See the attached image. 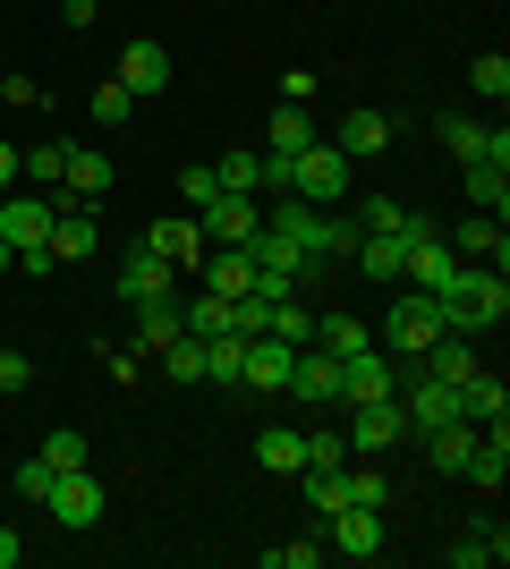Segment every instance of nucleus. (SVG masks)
<instances>
[{"instance_id":"nucleus-26","label":"nucleus","mask_w":510,"mask_h":569,"mask_svg":"<svg viewBox=\"0 0 510 569\" xmlns=\"http://www.w3.org/2000/svg\"><path fill=\"white\" fill-rule=\"evenodd\" d=\"M316 137H323V128H316L307 111H298V102H281V111L264 119V153H281V162H290V153H307Z\"/></svg>"},{"instance_id":"nucleus-47","label":"nucleus","mask_w":510,"mask_h":569,"mask_svg":"<svg viewBox=\"0 0 510 569\" xmlns=\"http://www.w3.org/2000/svg\"><path fill=\"white\" fill-rule=\"evenodd\" d=\"M60 18H69V26H77V34H86V26H94V18H102V0H60Z\"/></svg>"},{"instance_id":"nucleus-31","label":"nucleus","mask_w":510,"mask_h":569,"mask_svg":"<svg viewBox=\"0 0 510 569\" xmlns=\"http://www.w3.org/2000/svg\"><path fill=\"white\" fill-rule=\"evenodd\" d=\"M349 256H358L366 281H400V238H358Z\"/></svg>"},{"instance_id":"nucleus-39","label":"nucleus","mask_w":510,"mask_h":569,"mask_svg":"<svg viewBox=\"0 0 510 569\" xmlns=\"http://www.w3.org/2000/svg\"><path fill=\"white\" fill-rule=\"evenodd\" d=\"M468 86H477L486 102H502V94H510V60H502V51H486V60L468 69Z\"/></svg>"},{"instance_id":"nucleus-9","label":"nucleus","mask_w":510,"mask_h":569,"mask_svg":"<svg viewBox=\"0 0 510 569\" xmlns=\"http://www.w3.org/2000/svg\"><path fill=\"white\" fill-rule=\"evenodd\" d=\"M391 442H409L400 400H358L349 408V459H374V451H391Z\"/></svg>"},{"instance_id":"nucleus-29","label":"nucleus","mask_w":510,"mask_h":569,"mask_svg":"<svg viewBox=\"0 0 510 569\" xmlns=\"http://www.w3.org/2000/svg\"><path fill=\"white\" fill-rule=\"evenodd\" d=\"M256 459H264L272 476H307V433H290V426H264V433H256Z\"/></svg>"},{"instance_id":"nucleus-30","label":"nucleus","mask_w":510,"mask_h":569,"mask_svg":"<svg viewBox=\"0 0 510 569\" xmlns=\"http://www.w3.org/2000/svg\"><path fill=\"white\" fill-rule=\"evenodd\" d=\"M179 323H188V340H221V332H230V298H213V289H204L196 307H179Z\"/></svg>"},{"instance_id":"nucleus-1","label":"nucleus","mask_w":510,"mask_h":569,"mask_svg":"<svg viewBox=\"0 0 510 569\" xmlns=\"http://www.w3.org/2000/svg\"><path fill=\"white\" fill-rule=\"evenodd\" d=\"M434 307H442V332L493 340V323L510 315V281H502V272H477V263H460V272H451V289H442Z\"/></svg>"},{"instance_id":"nucleus-32","label":"nucleus","mask_w":510,"mask_h":569,"mask_svg":"<svg viewBox=\"0 0 510 569\" xmlns=\"http://www.w3.org/2000/svg\"><path fill=\"white\" fill-rule=\"evenodd\" d=\"M239 357H247V340H239V332L204 340V382H221V391H230V382H239Z\"/></svg>"},{"instance_id":"nucleus-27","label":"nucleus","mask_w":510,"mask_h":569,"mask_svg":"<svg viewBox=\"0 0 510 569\" xmlns=\"http://www.w3.org/2000/svg\"><path fill=\"white\" fill-rule=\"evenodd\" d=\"M417 213L400 204V196H358V238H409Z\"/></svg>"},{"instance_id":"nucleus-35","label":"nucleus","mask_w":510,"mask_h":569,"mask_svg":"<svg viewBox=\"0 0 510 569\" xmlns=\"http://www.w3.org/2000/svg\"><path fill=\"white\" fill-rule=\"evenodd\" d=\"M26 179H34V188H60V170H69V144H60V137H43V144H34V153H26Z\"/></svg>"},{"instance_id":"nucleus-16","label":"nucleus","mask_w":510,"mask_h":569,"mask_svg":"<svg viewBox=\"0 0 510 569\" xmlns=\"http://www.w3.org/2000/svg\"><path fill=\"white\" fill-rule=\"evenodd\" d=\"M323 144H340L349 162H374V153H391V111H349Z\"/></svg>"},{"instance_id":"nucleus-38","label":"nucleus","mask_w":510,"mask_h":569,"mask_svg":"<svg viewBox=\"0 0 510 569\" xmlns=\"http://www.w3.org/2000/svg\"><path fill=\"white\" fill-rule=\"evenodd\" d=\"M213 196H221L213 162H188V170H179V204H188V213H204V204H213Z\"/></svg>"},{"instance_id":"nucleus-33","label":"nucleus","mask_w":510,"mask_h":569,"mask_svg":"<svg viewBox=\"0 0 510 569\" xmlns=\"http://www.w3.org/2000/svg\"><path fill=\"white\" fill-rule=\"evenodd\" d=\"M366 340H374V332H366L358 315H323V323H316V349H332V357H349V349H366Z\"/></svg>"},{"instance_id":"nucleus-37","label":"nucleus","mask_w":510,"mask_h":569,"mask_svg":"<svg viewBox=\"0 0 510 569\" xmlns=\"http://www.w3.org/2000/svg\"><path fill=\"white\" fill-rule=\"evenodd\" d=\"M162 375H170V382H204V340L179 332V340L162 349Z\"/></svg>"},{"instance_id":"nucleus-15","label":"nucleus","mask_w":510,"mask_h":569,"mask_svg":"<svg viewBox=\"0 0 510 569\" xmlns=\"http://www.w3.org/2000/svg\"><path fill=\"white\" fill-rule=\"evenodd\" d=\"M196 272H204V289H213V298H247V289H256V256H247V247H204V256H196Z\"/></svg>"},{"instance_id":"nucleus-12","label":"nucleus","mask_w":510,"mask_h":569,"mask_svg":"<svg viewBox=\"0 0 510 569\" xmlns=\"http://www.w3.org/2000/svg\"><path fill=\"white\" fill-rule=\"evenodd\" d=\"M290 391H298V400H316V408H340V357L307 340V349L290 357Z\"/></svg>"},{"instance_id":"nucleus-21","label":"nucleus","mask_w":510,"mask_h":569,"mask_svg":"<svg viewBox=\"0 0 510 569\" xmlns=\"http://www.w3.org/2000/svg\"><path fill=\"white\" fill-rule=\"evenodd\" d=\"M111 153H86V144H69V170H60V196H77V204H94V196H111Z\"/></svg>"},{"instance_id":"nucleus-19","label":"nucleus","mask_w":510,"mask_h":569,"mask_svg":"<svg viewBox=\"0 0 510 569\" xmlns=\"http://www.w3.org/2000/svg\"><path fill=\"white\" fill-rule=\"evenodd\" d=\"M332 552H349V561H374L383 552V510H332Z\"/></svg>"},{"instance_id":"nucleus-50","label":"nucleus","mask_w":510,"mask_h":569,"mask_svg":"<svg viewBox=\"0 0 510 569\" xmlns=\"http://www.w3.org/2000/svg\"><path fill=\"white\" fill-rule=\"evenodd\" d=\"M0 272H18V256H9V238H0Z\"/></svg>"},{"instance_id":"nucleus-40","label":"nucleus","mask_w":510,"mask_h":569,"mask_svg":"<svg viewBox=\"0 0 510 569\" xmlns=\"http://www.w3.org/2000/svg\"><path fill=\"white\" fill-rule=\"evenodd\" d=\"M128 111H137V94H128L120 77H111V86H94V128H120Z\"/></svg>"},{"instance_id":"nucleus-44","label":"nucleus","mask_w":510,"mask_h":569,"mask_svg":"<svg viewBox=\"0 0 510 569\" xmlns=\"http://www.w3.org/2000/svg\"><path fill=\"white\" fill-rule=\"evenodd\" d=\"M323 545H264V569H316Z\"/></svg>"},{"instance_id":"nucleus-22","label":"nucleus","mask_w":510,"mask_h":569,"mask_svg":"<svg viewBox=\"0 0 510 569\" xmlns=\"http://www.w3.org/2000/svg\"><path fill=\"white\" fill-rule=\"evenodd\" d=\"M94 213H86V204H69V213H51V238H43V247H51V263H86V256H94Z\"/></svg>"},{"instance_id":"nucleus-28","label":"nucleus","mask_w":510,"mask_h":569,"mask_svg":"<svg viewBox=\"0 0 510 569\" xmlns=\"http://www.w3.org/2000/svg\"><path fill=\"white\" fill-rule=\"evenodd\" d=\"M179 332H188V323H179V298H153V307H137V357H162Z\"/></svg>"},{"instance_id":"nucleus-24","label":"nucleus","mask_w":510,"mask_h":569,"mask_svg":"<svg viewBox=\"0 0 510 569\" xmlns=\"http://www.w3.org/2000/svg\"><path fill=\"white\" fill-rule=\"evenodd\" d=\"M460 188H468V204H477V213H493V221L510 213V170H502V162H460Z\"/></svg>"},{"instance_id":"nucleus-20","label":"nucleus","mask_w":510,"mask_h":569,"mask_svg":"<svg viewBox=\"0 0 510 569\" xmlns=\"http://www.w3.org/2000/svg\"><path fill=\"white\" fill-rule=\"evenodd\" d=\"M451 256H460V263H486V256H493V272H502V263H510L502 221H493V213H468L460 230H451Z\"/></svg>"},{"instance_id":"nucleus-48","label":"nucleus","mask_w":510,"mask_h":569,"mask_svg":"<svg viewBox=\"0 0 510 569\" xmlns=\"http://www.w3.org/2000/svg\"><path fill=\"white\" fill-rule=\"evenodd\" d=\"M18 188V153H9V137H0V196Z\"/></svg>"},{"instance_id":"nucleus-3","label":"nucleus","mask_w":510,"mask_h":569,"mask_svg":"<svg viewBox=\"0 0 510 569\" xmlns=\"http://www.w3.org/2000/svg\"><path fill=\"white\" fill-rule=\"evenodd\" d=\"M349 179H358V162L316 137L307 153H290V188L281 196H298V204H349Z\"/></svg>"},{"instance_id":"nucleus-41","label":"nucleus","mask_w":510,"mask_h":569,"mask_svg":"<svg viewBox=\"0 0 510 569\" xmlns=\"http://www.w3.org/2000/svg\"><path fill=\"white\" fill-rule=\"evenodd\" d=\"M43 459H51L60 476H69V468H86V433H77V426H60V433L43 442Z\"/></svg>"},{"instance_id":"nucleus-23","label":"nucleus","mask_w":510,"mask_h":569,"mask_svg":"<svg viewBox=\"0 0 510 569\" xmlns=\"http://www.w3.org/2000/svg\"><path fill=\"white\" fill-rule=\"evenodd\" d=\"M460 417H468V426H502V417H510V382L477 366V375L460 382Z\"/></svg>"},{"instance_id":"nucleus-46","label":"nucleus","mask_w":510,"mask_h":569,"mask_svg":"<svg viewBox=\"0 0 510 569\" xmlns=\"http://www.w3.org/2000/svg\"><path fill=\"white\" fill-rule=\"evenodd\" d=\"M26 382H34V366H26V357H0V400H18Z\"/></svg>"},{"instance_id":"nucleus-34","label":"nucleus","mask_w":510,"mask_h":569,"mask_svg":"<svg viewBox=\"0 0 510 569\" xmlns=\"http://www.w3.org/2000/svg\"><path fill=\"white\" fill-rule=\"evenodd\" d=\"M307 501H316L323 519H332V510H349V468H307Z\"/></svg>"},{"instance_id":"nucleus-14","label":"nucleus","mask_w":510,"mask_h":569,"mask_svg":"<svg viewBox=\"0 0 510 569\" xmlns=\"http://www.w3.org/2000/svg\"><path fill=\"white\" fill-rule=\"evenodd\" d=\"M290 340H272V332H256L247 340V357H239V382L247 391H290Z\"/></svg>"},{"instance_id":"nucleus-49","label":"nucleus","mask_w":510,"mask_h":569,"mask_svg":"<svg viewBox=\"0 0 510 569\" xmlns=\"http://www.w3.org/2000/svg\"><path fill=\"white\" fill-rule=\"evenodd\" d=\"M0 569H18V527H0Z\"/></svg>"},{"instance_id":"nucleus-45","label":"nucleus","mask_w":510,"mask_h":569,"mask_svg":"<svg viewBox=\"0 0 510 569\" xmlns=\"http://www.w3.org/2000/svg\"><path fill=\"white\" fill-rule=\"evenodd\" d=\"M349 501H358V510H383V501H391V476H349Z\"/></svg>"},{"instance_id":"nucleus-4","label":"nucleus","mask_w":510,"mask_h":569,"mask_svg":"<svg viewBox=\"0 0 510 569\" xmlns=\"http://www.w3.org/2000/svg\"><path fill=\"white\" fill-rule=\"evenodd\" d=\"M434 340H442V307L426 298V289H409V298L383 315V349H391V357H426Z\"/></svg>"},{"instance_id":"nucleus-17","label":"nucleus","mask_w":510,"mask_h":569,"mask_svg":"<svg viewBox=\"0 0 510 569\" xmlns=\"http://www.w3.org/2000/svg\"><path fill=\"white\" fill-rule=\"evenodd\" d=\"M120 86H128L137 102H153V94L170 86V51L153 43V34H146V43H128V51H120Z\"/></svg>"},{"instance_id":"nucleus-36","label":"nucleus","mask_w":510,"mask_h":569,"mask_svg":"<svg viewBox=\"0 0 510 569\" xmlns=\"http://www.w3.org/2000/svg\"><path fill=\"white\" fill-rule=\"evenodd\" d=\"M264 332H272V340H290V349H307V340H316V315H307V307H290V298H281V307L264 315Z\"/></svg>"},{"instance_id":"nucleus-6","label":"nucleus","mask_w":510,"mask_h":569,"mask_svg":"<svg viewBox=\"0 0 510 569\" xmlns=\"http://www.w3.org/2000/svg\"><path fill=\"white\" fill-rule=\"evenodd\" d=\"M43 510H51L60 527H69V536H86V527H102V510H111V501H102V485H94L86 468H69V476H51Z\"/></svg>"},{"instance_id":"nucleus-7","label":"nucleus","mask_w":510,"mask_h":569,"mask_svg":"<svg viewBox=\"0 0 510 569\" xmlns=\"http://www.w3.org/2000/svg\"><path fill=\"white\" fill-rule=\"evenodd\" d=\"M204 247H247V238L264 230V196H213L204 213H196Z\"/></svg>"},{"instance_id":"nucleus-13","label":"nucleus","mask_w":510,"mask_h":569,"mask_svg":"<svg viewBox=\"0 0 510 569\" xmlns=\"http://www.w3.org/2000/svg\"><path fill=\"white\" fill-rule=\"evenodd\" d=\"M51 213H60L51 196H0V238H9V256H18V247H43Z\"/></svg>"},{"instance_id":"nucleus-42","label":"nucleus","mask_w":510,"mask_h":569,"mask_svg":"<svg viewBox=\"0 0 510 569\" xmlns=\"http://www.w3.org/2000/svg\"><path fill=\"white\" fill-rule=\"evenodd\" d=\"M307 468H349V433H307Z\"/></svg>"},{"instance_id":"nucleus-10","label":"nucleus","mask_w":510,"mask_h":569,"mask_svg":"<svg viewBox=\"0 0 510 569\" xmlns=\"http://www.w3.org/2000/svg\"><path fill=\"white\" fill-rule=\"evenodd\" d=\"M434 137L451 144L460 162H502V170H510V137H502V128H486V119H468V111H442V119H434Z\"/></svg>"},{"instance_id":"nucleus-43","label":"nucleus","mask_w":510,"mask_h":569,"mask_svg":"<svg viewBox=\"0 0 510 569\" xmlns=\"http://www.w3.org/2000/svg\"><path fill=\"white\" fill-rule=\"evenodd\" d=\"M51 476H60V468H51V459L34 451V459L18 468V501H43V493H51Z\"/></svg>"},{"instance_id":"nucleus-8","label":"nucleus","mask_w":510,"mask_h":569,"mask_svg":"<svg viewBox=\"0 0 510 569\" xmlns=\"http://www.w3.org/2000/svg\"><path fill=\"white\" fill-rule=\"evenodd\" d=\"M400 272H417V289H426V298H442V289H451V272H460V256H451V238H434L426 221H417V230L400 238Z\"/></svg>"},{"instance_id":"nucleus-2","label":"nucleus","mask_w":510,"mask_h":569,"mask_svg":"<svg viewBox=\"0 0 510 569\" xmlns=\"http://www.w3.org/2000/svg\"><path fill=\"white\" fill-rule=\"evenodd\" d=\"M264 221L281 238H298L307 247V263H349V247H358V221H340L332 204H298V196H272Z\"/></svg>"},{"instance_id":"nucleus-18","label":"nucleus","mask_w":510,"mask_h":569,"mask_svg":"<svg viewBox=\"0 0 510 569\" xmlns=\"http://www.w3.org/2000/svg\"><path fill=\"white\" fill-rule=\"evenodd\" d=\"M146 247H153L162 263H179V272H196V256H204V230H196V213H162V221L146 230Z\"/></svg>"},{"instance_id":"nucleus-11","label":"nucleus","mask_w":510,"mask_h":569,"mask_svg":"<svg viewBox=\"0 0 510 569\" xmlns=\"http://www.w3.org/2000/svg\"><path fill=\"white\" fill-rule=\"evenodd\" d=\"M170 281H179V263H162L146 238H137L128 263H120V298H128V307H153V298H170Z\"/></svg>"},{"instance_id":"nucleus-25","label":"nucleus","mask_w":510,"mask_h":569,"mask_svg":"<svg viewBox=\"0 0 510 569\" xmlns=\"http://www.w3.org/2000/svg\"><path fill=\"white\" fill-rule=\"evenodd\" d=\"M213 179H221V196H264V144H230L213 162Z\"/></svg>"},{"instance_id":"nucleus-5","label":"nucleus","mask_w":510,"mask_h":569,"mask_svg":"<svg viewBox=\"0 0 510 569\" xmlns=\"http://www.w3.org/2000/svg\"><path fill=\"white\" fill-rule=\"evenodd\" d=\"M358 400H400V366H391V349H349L340 357V408H358Z\"/></svg>"}]
</instances>
